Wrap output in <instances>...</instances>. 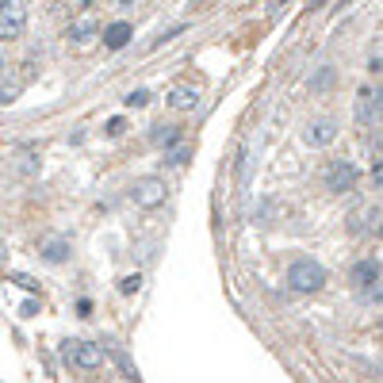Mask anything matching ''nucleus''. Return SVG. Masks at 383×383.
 <instances>
[{
    "instance_id": "9d476101",
    "label": "nucleus",
    "mask_w": 383,
    "mask_h": 383,
    "mask_svg": "<svg viewBox=\"0 0 383 383\" xmlns=\"http://www.w3.org/2000/svg\"><path fill=\"white\" fill-rule=\"evenodd\" d=\"M130 34H134V31H130V23L119 20V23H111V27L103 31V42H108V50H123L130 42Z\"/></svg>"
},
{
    "instance_id": "4468645a",
    "label": "nucleus",
    "mask_w": 383,
    "mask_h": 383,
    "mask_svg": "<svg viewBox=\"0 0 383 383\" xmlns=\"http://www.w3.org/2000/svg\"><path fill=\"white\" fill-rule=\"evenodd\" d=\"M153 142L169 150L172 142H180V130H177V127H158V130H153Z\"/></svg>"
},
{
    "instance_id": "f257e3e1",
    "label": "nucleus",
    "mask_w": 383,
    "mask_h": 383,
    "mask_svg": "<svg viewBox=\"0 0 383 383\" xmlns=\"http://www.w3.org/2000/svg\"><path fill=\"white\" fill-rule=\"evenodd\" d=\"M322 284H326V268L315 265V260H295V265L287 268V287H291V291L310 295V291H318Z\"/></svg>"
},
{
    "instance_id": "b1692460",
    "label": "nucleus",
    "mask_w": 383,
    "mask_h": 383,
    "mask_svg": "<svg viewBox=\"0 0 383 383\" xmlns=\"http://www.w3.org/2000/svg\"><path fill=\"white\" fill-rule=\"evenodd\" d=\"M0 257H4V246H0Z\"/></svg>"
},
{
    "instance_id": "4be33fe9",
    "label": "nucleus",
    "mask_w": 383,
    "mask_h": 383,
    "mask_svg": "<svg viewBox=\"0 0 383 383\" xmlns=\"http://www.w3.org/2000/svg\"><path fill=\"white\" fill-rule=\"evenodd\" d=\"M119 4H123V8H127V4H134V0H119Z\"/></svg>"
},
{
    "instance_id": "39448f33",
    "label": "nucleus",
    "mask_w": 383,
    "mask_h": 383,
    "mask_svg": "<svg viewBox=\"0 0 383 383\" xmlns=\"http://www.w3.org/2000/svg\"><path fill=\"white\" fill-rule=\"evenodd\" d=\"M353 287L364 299L379 303V260H360V265L353 268Z\"/></svg>"
},
{
    "instance_id": "f8f14e48",
    "label": "nucleus",
    "mask_w": 383,
    "mask_h": 383,
    "mask_svg": "<svg viewBox=\"0 0 383 383\" xmlns=\"http://www.w3.org/2000/svg\"><path fill=\"white\" fill-rule=\"evenodd\" d=\"M42 257H46L50 265H62L69 257V241H46V246H42Z\"/></svg>"
},
{
    "instance_id": "20e7f679",
    "label": "nucleus",
    "mask_w": 383,
    "mask_h": 383,
    "mask_svg": "<svg viewBox=\"0 0 383 383\" xmlns=\"http://www.w3.org/2000/svg\"><path fill=\"white\" fill-rule=\"evenodd\" d=\"M27 31V8L15 0H0V39H20Z\"/></svg>"
},
{
    "instance_id": "f3484780",
    "label": "nucleus",
    "mask_w": 383,
    "mask_h": 383,
    "mask_svg": "<svg viewBox=\"0 0 383 383\" xmlns=\"http://www.w3.org/2000/svg\"><path fill=\"white\" fill-rule=\"evenodd\" d=\"M138 284H142L138 276H127V280L119 284V291H123V295H134V291H138Z\"/></svg>"
},
{
    "instance_id": "6e6552de",
    "label": "nucleus",
    "mask_w": 383,
    "mask_h": 383,
    "mask_svg": "<svg viewBox=\"0 0 383 383\" xmlns=\"http://www.w3.org/2000/svg\"><path fill=\"white\" fill-rule=\"evenodd\" d=\"M73 46H89L92 39H100V23L96 20H77V23H69V34H65Z\"/></svg>"
},
{
    "instance_id": "5701e85b",
    "label": "nucleus",
    "mask_w": 383,
    "mask_h": 383,
    "mask_svg": "<svg viewBox=\"0 0 383 383\" xmlns=\"http://www.w3.org/2000/svg\"><path fill=\"white\" fill-rule=\"evenodd\" d=\"M0 73H4V58H0Z\"/></svg>"
},
{
    "instance_id": "ddd939ff",
    "label": "nucleus",
    "mask_w": 383,
    "mask_h": 383,
    "mask_svg": "<svg viewBox=\"0 0 383 383\" xmlns=\"http://www.w3.org/2000/svg\"><path fill=\"white\" fill-rule=\"evenodd\" d=\"M188 158H192V146H188V142H172L169 153H165V161H169L172 169H180V165H184Z\"/></svg>"
},
{
    "instance_id": "7ed1b4c3",
    "label": "nucleus",
    "mask_w": 383,
    "mask_h": 383,
    "mask_svg": "<svg viewBox=\"0 0 383 383\" xmlns=\"http://www.w3.org/2000/svg\"><path fill=\"white\" fill-rule=\"evenodd\" d=\"M165 196H169V188H165V180L161 177H142V180H134V188H130V199H134L138 207H161L165 203Z\"/></svg>"
},
{
    "instance_id": "dca6fc26",
    "label": "nucleus",
    "mask_w": 383,
    "mask_h": 383,
    "mask_svg": "<svg viewBox=\"0 0 383 383\" xmlns=\"http://www.w3.org/2000/svg\"><path fill=\"white\" fill-rule=\"evenodd\" d=\"M127 103H130V108H146V103H150V92H146V89H134V92L127 96Z\"/></svg>"
},
{
    "instance_id": "f03ea898",
    "label": "nucleus",
    "mask_w": 383,
    "mask_h": 383,
    "mask_svg": "<svg viewBox=\"0 0 383 383\" xmlns=\"http://www.w3.org/2000/svg\"><path fill=\"white\" fill-rule=\"evenodd\" d=\"M62 356L73 364V368H81V372H96L103 364V349L100 345H89V341H65Z\"/></svg>"
},
{
    "instance_id": "1a4fd4ad",
    "label": "nucleus",
    "mask_w": 383,
    "mask_h": 383,
    "mask_svg": "<svg viewBox=\"0 0 383 383\" xmlns=\"http://www.w3.org/2000/svg\"><path fill=\"white\" fill-rule=\"evenodd\" d=\"M337 138V123L334 119H315V123L307 127V142L310 146H329Z\"/></svg>"
},
{
    "instance_id": "9b49d317",
    "label": "nucleus",
    "mask_w": 383,
    "mask_h": 383,
    "mask_svg": "<svg viewBox=\"0 0 383 383\" xmlns=\"http://www.w3.org/2000/svg\"><path fill=\"white\" fill-rule=\"evenodd\" d=\"M356 111H360L364 123H376V119H379V96L372 100V92H360V103H356Z\"/></svg>"
},
{
    "instance_id": "2eb2a0df",
    "label": "nucleus",
    "mask_w": 383,
    "mask_h": 383,
    "mask_svg": "<svg viewBox=\"0 0 383 383\" xmlns=\"http://www.w3.org/2000/svg\"><path fill=\"white\" fill-rule=\"evenodd\" d=\"M20 92H23V84H20V81H0V103H12Z\"/></svg>"
},
{
    "instance_id": "412c9836",
    "label": "nucleus",
    "mask_w": 383,
    "mask_h": 383,
    "mask_svg": "<svg viewBox=\"0 0 383 383\" xmlns=\"http://www.w3.org/2000/svg\"><path fill=\"white\" fill-rule=\"evenodd\" d=\"M280 4H287V0H272V8H280Z\"/></svg>"
},
{
    "instance_id": "0eeeda50",
    "label": "nucleus",
    "mask_w": 383,
    "mask_h": 383,
    "mask_svg": "<svg viewBox=\"0 0 383 383\" xmlns=\"http://www.w3.org/2000/svg\"><path fill=\"white\" fill-rule=\"evenodd\" d=\"M165 103H169L172 111H192L199 103V89L180 81V84H172V89H169V100H165Z\"/></svg>"
},
{
    "instance_id": "6ab92c4d",
    "label": "nucleus",
    "mask_w": 383,
    "mask_h": 383,
    "mask_svg": "<svg viewBox=\"0 0 383 383\" xmlns=\"http://www.w3.org/2000/svg\"><path fill=\"white\" fill-rule=\"evenodd\" d=\"M15 284H20V287H27V291H34V280H31V276H15Z\"/></svg>"
},
{
    "instance_id": "423d86ee",
    "label": "nucleus",
    "mask_w": 383,
    "mask_h": 383,
    "mask_svg": "<svg viewBox=\"0 0 383 383\" xmlns=\"http://www.w3.org/2000/svg\"><path fill=\"white\" fill-rule=\"evenodd\" d=\"M356 165L353 161H329V169H326V188L329 192H353L356 188Z\"/></svg>"
},
{
    "instance_id": "aec40b11",
    "label": "nucleus",
    "mask_w": 383,
    "mask_h": 383,
    "mask_svg": "<svg viewBox=\"0 0 383 383\" xmlns=\"http://www.w3.org/2000/svg\"><path fill=\"white\" fill-rule=\"evenodd\" d=\"M73 4H81V8H89V4H92V0H73Z\"/></svg>"
},
{
    "instance_id": "a211bd4d",
    "label": "nucleus",
    "mask_w": 383,
    "mask_h": 383,
    "mask_svg": "<svg viewBox=\"0 0 383 383\" xmlns=\"http://www.w3.org/2000/svg\"><path fill=\"white\" fill-rule=\"evenodd\" d=\"M329 81H334V69H322V73H318V81H315V89H326Z\"/></svg>"
}]
</instances>
